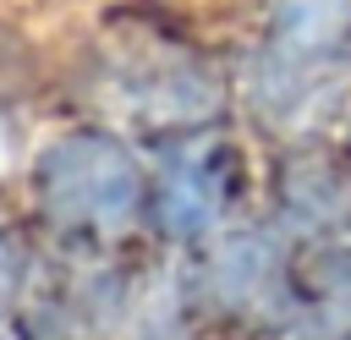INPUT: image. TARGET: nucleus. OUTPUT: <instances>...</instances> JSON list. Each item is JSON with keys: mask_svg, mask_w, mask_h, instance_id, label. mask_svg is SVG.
Wrapping results in <instances>:
<instances>
[{"mask_svg": "<svg viewBox=\"0 0 351 340\" xmlns=\"http://www.w3.org/2000/svg\"><path fill=\"white\" fill-rule=\"evenodd\" d=\"M346 44H351V0H280L274 38L252 82L258 110H269L285 126L313 121L318 104L335 93Z\"/></svg>", "mask_w": 351, "mask_h": 340, "instance_id": "1", "label": "nucleus"}, {"mask_svg": "<svg viewBox=\"0 0 351 340\" xmlns=\"http://www.w3.org/2000/svg\"><path fill=\"white\" fill-rule=\"evenodd\" d=\"M38 197L44 208L88 236H110L137 208V165L110 137H66L38 165Z\"/></svg>", "mask_w": 351, "mask_h": 340, "instance_id": "2", "label": "nucleus"}, {"mask_svg": "<svg viewBox=\"0 0 351 340\" xmlns=\"http://www.w3.org/2000/svg\"><path fill=\"white\" fill-rule=\"evenodd\" d=\"M230 181H236V159L225 143H186L170 170H165V225L170 230H203L214 225V214L225 208L230 197Z\"/></svg>", "mask_w": 351, "mask_h": 340, "instance_id": "3", "label": "nucleus"}, {"mask_svg": "<svg viewBox=\"0 0 351 340\" xmlns=\"http://www.w3.org/2000/svg\"><path fill=\"white\" fill-rule=\"evenodd\" d=\"M214 285L230 307H247V313H280L285 307V269H280L274 247L258 236H236L219 252Z\"/></svg>", "mask_w": 351, "mask_h": 340, "instance_id": "4", "label": "nucleus"}, {"mask_svg": "<svg viewBox=\"0 0 351 340\" xmlns=\"http://www.w3.org/2000/svg\"><path fill=\"white\" fill-rule=\"evenodd\" d=\"M126 104L143 110V115H154V121H197V115L214 104V93L203 88L197 71L165 66V71H154V77H143V82H126Z\"/></svg>", "mask_w": 351, "mask_h": 340, "instance_id": "5", "label": "nucleus"}, {"mask_svg": "<svg viewBox=\"0 0 351 340\" xmlns=\"http://www.w3.org/2000/svg\"><path fill=\"white\" fill-rule=\"evenodd\" d=\"M5 291H11V247L0 241V296H5Z\"/></svg>", "mask_w": 351, "mask_h": 340, "instance_id": "6", "label": "nucleus"}, {"mask_svg": "<svg viewBox=\"0 0 351 340\" xmlns=\"http://www.w3.org/2000/svg\"><path fill=\"white\" fill-rule=\"evenodd\" d=\"M5 159H11V137H5V121H0V170H5Z\"/></svg>", "mask_w": 351, "mask_h": 340, "instance_id": "7", "label": "nucleus"}, {"mask_svg": "<svg viewBox=\"0 0 351 340\" xmlns=\"http://www.w3.org/2000/svg\"><path fill=\"white\" fill-rule=\"evenodd\" d=\"M0 340H16V335H5V329H0Z\"/></svg>", "mask_w": 351, "mask_h": 340, "instance_id": "8", "label": "nucleus"}]
</instances>
